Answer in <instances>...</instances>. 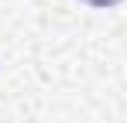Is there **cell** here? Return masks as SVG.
<instances>
[{
  "label": "cell",
  "instance_id": "6da1fadb",
  "mask_svg": "<svg viewBox=\"0 0 127 123\" xmlns=\"http://www.w3.org/2000/svg\"><path fill=\"white\" fill-rule=\"evenodd\" d=\"M83 3H89V7H100V10H106V7H117L120 0H83Z\"/></svg>",
  "mask_w": 127,
  "mask_h": 123
}]
</instances>
